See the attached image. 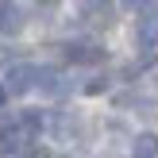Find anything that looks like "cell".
Wrapping results in <instances>:
<instances>
[{"instance_id": "1", "label": "cell", "mask_w": 158, "mask_h": 158, "mask_svg": "<svg viewBox=\"0 0 158 158\" xmlns=\"http://www.w3.org/2000/svg\"><path fill=\"white\" fill-rule=\"evenodd\" d=\"M31 139V127L27 123H15V127H4L0 131V154H15L23 151V143Z\"/></svg>"}, {"instance_id": "2", "label": "cell", "mask_w": 158, "mask_h": 158, "mask_svg": "<svg viewBox=\"0 0 158 158\" xmlns=\"http://www.w3.org/2000/svg\"><path fill=\"white\" fill-rule=\"evenodd\" d=\"M35 77H39L35 66H12V69H8V93H15V97L27 93L31 85H35Z\"/></svg>"}, {"instance_id": "3", "label": "cell", "mask_w": 158, "mask_h": 158, "mask_svg": "<svg viewBox=\"0 0 158 158\" xmlns=\"http://www.w3.org/2000/svg\"><path fill=\"white\" fill-rule=\"evenodd\" d=\"M23 27V8L19 4H0V35H15Z\"/></svg>"}, {"instance_id": "4", "label": "cell", "mask_w": 158, "mask_h": 158, "mask_svg": "<svg viewBox=\"0 0 158 158\" xmlns=\"http://www.w3.org/2000/svg\"><path fill=\"white\" fill-rule=\"evenodd\" d=\"M139 43L143 46H158V15H151V19H139Z\"/></svg>"}, {"instance_id": "5", "label": "cell", "mask_w": 158, "mask_h": 158, "mask_svg": "<svg viewBox=\"0 0 158 158\" xmlns=\"http://www.w3.org/2000/svg\"><path fill=\"white\" fill-rule=\"evenodd\" d=\"M131 154H135V158H154V154H158V135H151V131L139 135L135 147H131Z\"/></svg>"}, {"instance_id": "6", "label": "cell", "mask_w": 158, "mask_h": 158, "mask_svg": "<svg viewBox=\"0 0 158 158\" xmlns=\"http://www.w3.org/2000/svg\"><path fill=\"white\" fill-rule=\"evenodd\" d=\"M69 62H100L97 46H69Z\"/></svg>"}, {"instance_id": "7", "label": "cell", "mask_w": 158, "mask_h": 158, "mask_svg": "<svg viewBox=\"0 0 158 158\" xmlns=\"http://www.w3.org/2000/svg\"><path fill=\"white\" fill-rule=\"evenodd\" d=\"M4 93H8V89H0V104H4Z\"/></svg>"}, {"instance_id": "8", "label": "cell", "mask_w": 158, "mask_h": 158, "mask_svg": "<svg viewBox=\"0 0 158 158\" xmlns=\"http://www.w3.org/2000/svg\"><path fill=\"white\" fill-rule=\"evenodd\" d=\"M0 58H4V54H0Z\"/></svg>"}]
</instances>
